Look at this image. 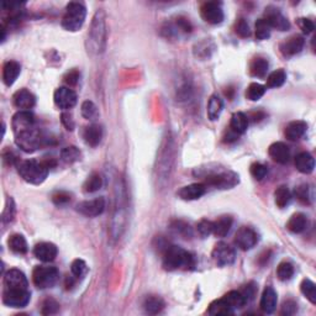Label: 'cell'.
I'll return each mask as SVG.
<instances>
[{
  "label": "cell",
  "mask_w": 316,
  "mask_h": 316,
  "mask_svg": "<svg viewBox=\"0 0 316 316\" xmlns=\"http://www.w3.org/2000/svg\"><path fill=\"white\" fill-rule=\"evenodd\" d=\"M21 71L20 65L15 61H9L5 63L4 68H3V80L8 87L13 86L15 80L17 79Z\"/></svg>",
  "instance_id": "28"
},
{
  "label": "cell",
  "mask_w": 316,
  "mask_h": 316,
  "mask_svg": "<svg viewBox=\"0 0 316 316\" xmlns=\"http://www.w3.org/2000/svg\"><path fill=\"white\" fill-rule=\"evenodd\" d=\"M176 26L179 31L184 32V34H189L192 32V24L189 23V20L184 19V17H178L176 21Z\"/></svg>",
  "instance_id": "59"
},
{
  "label": "cell",
  "mask_w": 316,
  "mask_h": 316,
  "mask_svg": "<svg viewBox=\"0 0 316 316\" xmlns=\"http://www.w3.org/2000/svg\"><path fill=\"white\" fill-rule=\"evenodd\" d=\"M4 289H29L28 278L19 269H9L4 276Z\"/></svg>",
  "instance_id": "18"
},
{
  "label": "cell",
  "mask_w": 316,
  "mask_h": 316,
  "mask_svg": "<svg viewBox=\"0 0 316 316\" xmlns=\"http://www.w3.org/2000/svg\"><path fill=\"white\" fill-rule=\"evenodd\" d=\"M61 121L67 130L72 131L74 129V121H73V117H72L71 114L63 113L61 115Z\"/></svg>",
  "instance_id": "63"
},
{
  "label": "cell",
  "mask_w": 316,
  "mask_h": 316,
  "mask_svg": "<svg viewBox=\"0 0 316 316\" xmlns=\"http://www.w3.org/2000/svg\"><path fill=\"white\" fill-rule=\"evenodd\" d=\"M103 185V178L98 173H93L88 177V179L84 183L83 188L86 193H94L101 188Z\"/></svg>",
  "instance_id": "45"
},
{
  "label": "cell",
  "mask_w": 316,
  "mask_h": 316,
  "mask_svg": "<svg viewBox=\"0 0 316 316\" xmlns=\"http://www.w3.org/2000/svg\"><path fill=\"white\" fill-rule=\"evenodd\" d=\"M222 298L226 300V302L228 303V305H230L234 310L241 309L242 306L246 305L245 298H243L242 294H241V291L231 290V291H228L227 294H225Z\"/></svg>",
  "instance_id": "40"
},
{
  "label": "cell",
  "mask_w": 316,
  "mask_h": 316,
  "mask_svg": "<svg viewBox=\"0 0 316 316\" xmlns=\"http://www.w3.org/2000/svg\"><path fill=\"white\" fill-rule=\"evenodd\" d=\"M107 15L103 9L96 10L87 37V51L92 56L101 55L107 46Z\"/></svg>",
  "instance_id": "3"
},
{
  "label": "cell",
  "mask_w": 316,
  "mask_h": 316,
  "mask_svg": "<svg viewBox=\"0 0 316 316\" xmlns=\"http://www.w3.org/2000/svg\"><path fill=\"white\" fill-rule=\"evenodd\" d=\"M268 173V168L267 165L262 163H254L251 165V174L255 179L262 180Z\"/></svg>",
  "instance_id": "54"
},
{
  "label": "cell",
  "mask_w": 316,
  "mask_h": 316,
  "mask_svg": "<svg viewBox=\"0 0 316 316\" xmlns=\"http://www.w3.org/2000/svg\"><path fill=\"white\" fill-rule=\"evenodd\" d=\"M205 184H203V183H194V184L183 186L178 192V195L180 199L183 200H197L205 194Z\"/></svg>",
  "instance_id": "22"
},
{
  "label": "cell",
  "mask_w": 316,
  "mask_h": 316,
  "mask_svg": "<svg viewBox=\"0 0 316 316\" xmlns=\"http://www.w3.org/2000/svg\"><path fill=\"white\" fill-rule=\"evenodd\" d=\"M50 167L44 161H36V159H28L17 163V172L25 182L30 184H42L48 176Z\"/></svg>",
  "instance_id": "6"
},
{
  "label": "cell",
  "mask_w": 316,
  "mask_h": 316,
  "mask_svg": "<svg viewBox=\"0 0 316 316\" xmlns=\"http://www.w3.org/2000/svg\"><path fill=\"white\" fill-rule=\"evenodd\" d=\"M198 233L201 237H207L213 234V221L206 220V219H203V220L199 221L198 224Z\"/></svg>",
  "instance_id": "55"
},
{
  "label": "cell",
  "mask_w": 316,
  "mask_h": 316,
  "mask_svg": "<svg viewBox=\"0 0 316 316\" xmlns=\"http://www.w3.org/2000/svg\"><path fill=\"white\" fill-rule=\"evenodd\" d=\"M275 200L277 206L281 207H285L287 205H289V203L291 201V193L285 185L279 186V188H277V191L275 192Z\"/></svg>",
  "instance_id": "39"
},
{
  "label": "cell",
  "mask_w": 316,
  "mask_h": 316,
  "mask_svg": "<svg viewBox=\"0 0 316 316\" xmlns=\"http://www.w3.org/2000/svg\"><path fill=\"white\" fill-rule=\"evenodd\" d=\"M11 126H13V130H14L15 135L34 128L35 126L34 114L30 113L29 110L19 111V113H16L14 115L13 121H11Z\"/></svg>",
  "instance_id": "17"
},
{
  "label": "cell",
  "mask_w": 316,
  "mask_h": 316,
  "mask_svg": "<svg viewBox=\"0 0 316 316\" xmlns=\"http://www.w3.org/2000/svg\"><path fill=\"white\" fill-rule=\"evenodd\" d=\"M3 157H4V161L7 162L8 164H14L15 163V156L13 155V152L11 151H8V152H4V155H3Z\"/></svg>",
  "instance_id": "64"
},
{
  "label": "cell",
  "mask_w": 316,
  "mask_h": 316,
  "mask_svg": "<svg viewBox=\"0 0 316 316\" xmlns=\"http://www.w3.org/2000/svg\"><path fill=\"white\" fill-rule=\"evenodd\" d=\"M87 16V9L82 3L72 2L66 8V13L63 15L62 26L67 31L76 32L83 26Z\"/></svg>",
  "instance_id": "7"
},
{
  "label": "cell",
  "mask_w": 316,
  "mask_h": 316,
  "mask_svg": "<svg viewBox=\"0 0 316 316\" xmlns=\"http://www.w3.org/2000/svg\"><path fill=\"white\" fill-rule=\"evenodd\" d=\"M57 252L58 249L56 245L51 242L37 243L34 248L35 257L42 262H52L57 257Z\"/></svg>",
  "instance_id": "20"
},
{
  "label": "cell",
  "mask_w": 316,
  "mask_h": 316,
  "mask_svg": "<svg viewBox=\"0 0 316 316\" xmlns=\"http://www.w3.org/2000/svg\"><path fill=\"white\" fill-rule=\"evenodd\" d=\"M264 15H266L264 20L269 24L270 29H277L279 30V31H287V30L290 28V24H289L288 19L282 14V11L279 10V9L273 7L267 8Z\"/></svg>",
  "instance_id": "16"
},
{
  "label": "cell",
  "mask_w": 316,
  "mask_h": 316,
  "mask_svg": "<svg viewBox=\"0 0 316 316\" xmlns=\"http://www.w3.org/2000/svg\"><path fill=\"white\" fill-rule=\"evenodd\" d=\"M300 290L310 303L316 304V285L314 282L310 279H304L300 285Z\"/></svg>",
  "instance_id": "42"
},
{
  "label": "cell",
  "mask_w": 316,
  "mask_h": 316,
  "mask_svg": "<svg viewBox=\"0 0 316 316\" xmlns=\"http://www.w3.org/2000/svg\"><path fill=\"white\" fill-rule=\"evenodd\" d=\"M294 194H296L297 199L303 204H310L311 199V194H310V188L308 184H300L294 189Z\"/></svg>",
  "instance_id": "51"
},
{
  "label": "cell",
  "mask_w": 316,
  "mask_h": 316,
  "mask_svg": "<svg viewBox=\"0 0 316 316\" xmlns=\"http://www.w3.org/2000/svg\"><path fill=\"white\" fill-rule=\"evenodd\" d=\"M222 109H224L222 99L219 95H212V98L209 99V103H207V116H209V119L212 121L218 120Z\"/></svg>",
  "instance_id": "34"
},
{
  "label": "cell",
  "mask_w": 316,
  "mask_h": 316,
  "mask_svg": "<svg viewBox=\"0 0 316 316\" xmlns=\"http://www.w3.org/2000/svg\"><path fill=\"white\" fill-rule=\"evenodd\" d=\"M214 51H215L214 42L205 38V40L200 41L199 44H197L194 46V56L200 59H207L213 55Z\"/></svg>",
  "instance_id": "32"
},
{
  "label": "cell",
  "mask_w": 316,
  "mask_h": 316,
  "mask_svg": "<svg viewBox=\"0 0 316 316\" xmlns=\"http://www.w3.org/2000/svg\"><path fill=\"white\" fill-rule=\"evenodd\" d=\"M78 79H79V72L76 71V69L68 72L65 76V82L67 83L68 86H76L78 83Z\"/></svg>",
  "instance_id": "62"
},
{
  "label": "cell",
  "mask_w": 316,
  "mask_h": 316,
  "mask_svg": "<svg viewBox=\"0 0 316 316\" xmlns=\"http://www.w3.org/2000/svg\"><path fill=\"white\" fill-rule=\"evenodd\" d=\"M236 34L241 36V37H248L251 35V30H249V26L247 24V21L245 19H240L236 23Z\"/></svg>",
  "instance_id": "57"
},
{
  "label": "cell",
  "mask_w": 316,
  "mask_h": 316,
  "mask_svg": "<svg viewBox=\"0 0 316 316\" xmlns=\"http://www.w3.org/2000/svg\"><path fill=\"white\" fill-rule=\"evenodd\" d=\"M268 61L266 58H261L257 57L255 58L251 63V67H249V72H251L252 76L255 77H264L266 76L267 71H268Z\"/></svg>",
  "instance_id": "38"
},
{
  "label": "cell",
  "mask_w": 316,
  "mask_h": 316,
  "mask_svg": "<svg viewBox=\"0 0 316 316\" xmlns=\"http://www.w3.org/2000/svg\"><path fill=\"white\" fill-rule=\"evenodd\" d=\"M143 308H144V311L149 312V314L156 315L163 310L164 302L162 298L156 297V296H150L144 299Z\"/></svg>",
  "instance_id": "35"
},
{
  "label": "cell",
  "mask_w": 316,
  "mask_h": 316,
  "mask_svg": "<svg viewBox=\"0 0 316 316\" xmlns=\"http://www.w3.org/2000/svg\"><path fill=\"white\" fill-rule=\"evenodd\" d=\"M201 17L204 21L212 25H218L221 24L224 20V10L220 3L216 2H207L204 3L203 7L200 9Z\"/></svg>",
  "instance_id": "12"
},
{
  "label": "cell",
  "mask_w": 316,
  "mask_h": 316,
  "mask_svg": "<svg viewBox=\"0 0 316 316\" xmlns=\"http://www.w3.org/2000/svg\"><path fill=\"white\" fill-rule=\"evenodd\" d=\"M203 170V173H198V176H201L205 179L207 185H212L218 189H231L236 186L240 183L239 174L233 172L230 170H222V168H200Z\"/></svg>",
  "instance_id": "5"
},
{
  "label": "cell",
  "mask_w": 316,
  "mask_h": 316,
  "mask_svg": "<svg viewBox=\"0 0 316 316\" xmlns=\"http://www.w3.org/2000/svg\"><path fill=\"white\" fill-rule=\"evenodd\" d=\"M29 289H4L3 293V302L5 305L11 308H25L30 302Z\"/></svg>",
  "instance_id": "10"
},
{
  "label": "cell",
  "mask_w": 316,
  "mask_h": 316,
  "mask_svg": "<svg viewBox=\"0 0 316 316\" xmlns=\"http://www.w3.org/2000/svg\"><path fill=\"white\" fill-rule=\"evenodd\" d=\"M176 161V143L171 132H167L162 140L155 163V180L159 189H163L172 177Z\"/></svg>",
  "instance_id": "2"
},
{
  "label": "cell",
  "mask_w": 316,
  "mask_h": 316,
  "mask_svg": "<svg viewBox=\"0 0 316 316\" xmlns=\"http://www.w3.org/2000/svg\"><path fill=\"white\" fill-rule=\"evenodd\" d=\"M61 158L63 162H66V163L72 164L80 159V151L76 146L65 147V149L61 151Z\"/></svg>",
  "instance_id": "43"
},
{
  "label": "cell",
  "mask_w": 316,
  "mask_h": 316,
  "mask_svg": "<svg viewBox=\"0 0 316 316\" xmlns=\"http://www.w3.org/2000/svg\"><path fill=\"white\" fill-rule=\"evenodd\" d=\"M15 213H16V209H15V203L11 198H9L7 201V205H5L4 212H3L2 215V220L3 224H9L14 220L15 218Z\"/></svg>",
  "instance_id": "52"
},
{
  "label": "cell",
  "mask_w": 316,
  "mask_h": 316,
  "mask_svg": "<svg viewBox=\"0 0 316 316\" xmlns=\"http://www.w3.org/2000/svg\"><path fill=\"white\" fill-rule=\"evenodd\" d=\"M195 266L194 256L179 246L170 245L163 251V267L167 270L193 269Z\"/></svg>",
  "instance_id": "4"
},
{
  "label": "cell",
  "mask_w": 316,
  "mask_h": 316,
  "mask_svg": "<svg viewBox=\"0 0 316 316\" xmlns=\"http://www.w3.org/2000/svg\"><path fill=\"white\" fill-rule=\"evenodd\" d=\"M304 45H305V41H304L303 36L294 35L283 42L281 45V51L283 55L287 57L296 56L298 53L302 52Z\"/></svg>",
  "instance_id": "19"
},
{
  "label": "cell",
  "mask_w": 316,
  "mask_h": 316,
  "mask_svg": "<svg viewBox=\"0 0 316 316\" xmlns=\"http://www.w3.org/2000/svg\"><path fill=\"white\" fill-rule=\"evenodd\" d=\"M306 130H308V125L306 122L300 121V120H297V121H291L289 122L285 128V137L290 141H298L300 140L304 135H305Z\"/></svg>",
  "instance_id": "25"
},
{
  "label": "cell",
  "mask_w": 316,
  "mask_h": 316,
  "mask_svg": "<svg viewBox=\"0 0 316 316\" xmlns=\"http://www.w3.org/2000/svg\"><path fill=\"white\" fill-rule=\"evenodd\" d=\"M299 26H300V29L303 30L304 34H306V35L311 34V32L314 31V29H315L314 23H312V21L310 19H300L299 20Z\"/></svg>",
  "instance_id": "61"
},
{
  "label": "cell",
  "mask_w": 316,
  "mask_h": 316,
  "mask_svg": "<svg viewBox=\"0 0 316 316\" xmlns=\"http://www.w3.org/2000/svg\"><path fill=\"white\" fill-rule=\"evenodd\" d=\"M80 109H82L83 117H86L87 120H94L99 115L98 108H96V105L90 100L84 101Z\"/></svg>",
  "instance_id": "49"
},
{
  "label": "cell",
  "mask_w": 316,
  "mask_h": 316,
  "mask_svg": "<svg viewBox=\"0 0 316 316\" xmlns=\"http://www.w3.org/2000/svg\"><path fill=\"white\" fill-rule=\"evenodd\" d=\"M9 247L14 254L17 255H25L28 252V242H26L25 237L23 235L15 234L8 241Z\"/></svg>",
  "instance_id": "36"
},
{
  "label": "cell",
  "mask_w": 316,
  "mask_h": 316,
  "mask_svg": "<svg viewBox=\"0 0 316 316\" xmlns=\"http://www.w3.org/2000/svg\"><path fill=\"white\" fill-rule=\"evenodd\" d=\"M71 272L74 278L80 279L88 272V266L83 260H74L71 264Z\"/></svg>",
  "instance_id": "48"
},
{
  "label": "cell",
  "mask_w": 316,
  "mask_h": 316,
  "mask_svg": "<svg viewBox=\"0 0 316 316\" xmlns=\"http://www.w3.org/2000/svg\"><path fill=\"white\" fill-rule=\"evenodd\" d=\"M58 269L56 267L37 266L32 272L34 284L40 289H47L53 287L58 281Z\"/></svg>",
  "instance_id": "9"
},
{
  "label": "cell",
  "mask_w": 316,
  "mask_h": 316,
  "mask_svg": "<svg viewBox=\"0 0 316 316\" xmlns=\"http://www.w3.org/2000/svg\"><path fill=\"white\" fill-rule=\"evenodd\" d=\"M294 276V267L293 264L289 263V262H282L281 264L277 268V277L281 279L282 282H287L289 279H291V277Z\"/></svg>",
  "instance_id": "47"
},
{
  "label": "cell",
  "mask_w": 316,
  "mask_h": 316,
  "mask_svg": "<svg viewBox=\"0 0 316 316\" xmlns=\"http://www.w3.org/2000/svg\"><path fill=\"white\" fill-rule=\"evenodd\" d=\"M285 79H287V74H285L284 69H277V71L272 72L268 76L267 87H269V88H279V87H282L285 83Z\"/></svg>",
  "instance_id": "41"
},
{
  "label": "cell",
  "mask_w": 316,
  "mask_h": 316,
  "mask_svg": "<svg viewBox=\"0 0 316 316\" xmlns=\"http://www.w3.org/2000/svg\"><path fill=\"white\" fill-rule=\"evenodd\" d=\"M45 137L42 132L37 128H31L29 130L20 132V134L15 135V142L17 147H20L24 152L32 153L36 150H38L44 143Z\"/></svg>",
  "instance_id": "8"
},
{
  "label": "cell",
  "mask_w": 316,
  "mask_h": 316,
  "mask_svg": "<svg viewBox=\"0 0 316 316\" xmlns=\"http://www.w3.org/2000/svg\"><path fill=\"white\" fill-rule=\"evenodd\" d=\"M207 312H209L210 315H231L234 314L235 310L231 308L230 305H228V303L226 300L224 299V298H221V299L215 300V302H213L209 305V310H207Z\"/></svg>",
  "instance_id": "33"
},
{
  "label": "cell",
  "mask_w": 316,
  "mask_h": 316,
  "mask_svg": "<svg viewBox=\"0 0 316 316\" xmlns=\"http://www.w3.org/2000/svg\"><path fill=\"white\" fill-rule=\"evenodd\" d=\"M52 201L57 206H65L71 201V194L67 192H56L52 195Z\"/></svg>",
  "instance_id": "56"
},
{
  "label": "cell",
  "mask_w": 316,
  "mask_h": 316,
  "mask_svg": "<svg viewBox=\"0 0 316 316\" xmlns=\"http://www.w3.org/2000/svg\"><path fill=\"white\" fill-rule=\"evenodd\" d=\"M296 167L300 173L310 174L315 168V159L309 152H302L296 157Z\"/></svg>",
  "instance_id": "26"
},
{
  "label": "cell",
  "mask_w": 316,
  "mask_h": 316,
  "mask_svg": "<svg viewBox=\"0 0 316 316\" xmlns=\"http://www.w3.org/2000/svg\"><path fill=\"white\" fill-rule=\"evenodd\" d=\"M235 243L237 245V247L243 249V251H248V249L254 248L258 243V235L254 228L243 226L236 233Z\"/></svg>",
  "instance_id": "13"
},
{
  "label": "cell",
  "mask_w": 316,
  "mask_h": 316,
  "mask_svg": "<svg viewBox=\"0 0 316 316\" xmlns=\"http://www.w3.org/2000/svg\"><path fill=\"white\" fill-rule=\"evenodd\" d=\"M308 227V218L302 213L294 214L287 222V228L293 234H302Z\"/></svg>",
  "instance_id": "30"
},
{
  "label": "cell",
  "mask_w": 316,
  "mask_h": 316,
  "mask_svg": "<svg viewBox=\"0 0 316 316\" xmlns=\"http://www.w3.org/2000/svg\"><path fill=\"white\" fill-rule=\"evenodd\" d=\"M297 310H298L297 303H294L293 300H288V302H285L284 304H283L281 314L284 316H291L296 314Z\"/></svg>",
  "instance_id": "58"
},
{
  "label": "cell",
  "mask_w": 316,
  "mask_h": 316,
  "mask_svg": "<svg viewBox=\"0 0 316 316\" xmlns=\"http://www.w3.org/2000/svg\"><path fill=\"white\" fill-rule=\"evenodd\" d=\"M248 117L243 113H235L231 117L230 129L236 135H242L247 131Z\"/></svg>",
  "instance_id": "31"
},
{
  "label": "cell",
  "mask_w": 316,
  "mask_h": 316,
  "mask_svg": "<svg viewBox=\"0 0 316 316\" xmlns=\"http://www.w3.org/2000/svg\"><path fill=\"white\" fill-rule=\"evenodd\" d=\"M270 26L269 24L267 23L264 19H260L257 20V23H256L255 26V32H256V37L258 38V40L263 41L267 40V38L270 36Z\"/></svg>",
  "instance_id": "46"
},
{
  "label": "cell",
  "mask_w": 316,
  "mask_h": 316,
  "mask_svg": "<svg viewBox=\"0 0 316 316\" xmlns=\"http://www.w3.org/2000/svg\"><path fill=\"white\" fill-rule=\"evenodd\" d=\"M268 153L273 161H276L277 163H281V164L288 163L289 158H290V151H289V147L283 142H275L270 144Z\"/></svg>",
  "instance_id": "23"
},
{
  "label": "cell",
  "mask_w": 316,
  "mask_h": 316,
  "mask_svg": "<svg viewBox=\"0 0 316 316\" xmlns=\"http://www.w3.org/2000/svg\"><path fill=\"white\" fill-rule=\"evenodd\" d=\"M213 258L219 267H226L236 260V252L227 243L219 242L213 249Z\"/></svg>",
  "instance_id": "11"
},
{
  "label": "cell",
  "mask_w": 316,
  "mask_h": 316,
  "mask_svg": "<svg viewBox=\"0 0 316 316\" xmlns=\"http://www.w3.org/2000/svg\"><path fill=\"white\" fill-rule=\"evenodd\" d=\"M191 96H192V87L189 82L184 80V82L178 87V89H177V98H178L179 100L188 101L189 99H191Z\"/></svg>",
  "instance_id": "53"
},
{
  "label": "cell",
  "mask_w": 316,
  "mask_h": 316,
  "mask_svg": "<svg viewBox=\"0 0 316 316\" xmlns=\"http://www.w3.org/2000/svg\"><path fill=\"white\" fill-rule=\"evenodd\" d=\"M77 212L87 218H95L101 215L105 210V199L103 197L95 198L93 200L82 201L77 205Z\"/></svg>",
  "instance_id": "14"
},
{
  "label": "cell",
  "mask_w": 316,
  "mask_h": 316,
  "mask_svg": "<svg viewBox=\"0 0 316 316\" xmlns=\"http://www.w3.org/2000/svg\"><path fill=\"white\" fill-rule=\"evenodd\" d=\"M241 294H242L243 298H245V302L247 304L249 300H252L255 298L256 294V285L254 283H251V284L246 285V288L243 289V291H241Z\"/></svg>",
  "instance_id": "60"
},
{
  "label": "cell",
  "mask_w": 316,
  "mask_h": 316,
  "mask_svg": "<svg viewBox=\"0 0 316 316\" xmlns=\"http://www.w3.org/2000/svg\"><path fill=\"white\" fill-rule=\"evenodd\" d=\"M129 219L128 193L124 179L117 177L114 184V203L110 221V237L113 242H116L122 237Z\"/></svg>",
  "instance_id": "1"
},
{
  "label": "cell",
  "mask_w": 316,
  "mask_h": 316,
  "mask_svg": "<svg viewBox=\"0 0 316 316\" xmlns=\"http://www.w3.org/2000/svg\"><path fill=\"white\" fill-rule=\"evenodd\" d=\"M53 99H55V104L57 107L63 110L71 109L77 104L76 92L69 87H59L58 89H56Z\"/></svg>",
  "instance_id": "15"
},
{
  "label": "cell",
  "mask_w": 316,
  "mask_h": 316,
  "mask_svg": "<svg viewBox=\"0 0 316 316\" xmlns=\"http://www.w3.org/2000/svg\"><path fill=\"white\" fill-rule=\"evenodd\" d=\"M59 311V304L56 302L52 298H47L46 300H44L41 306V312L42 315H55Z\"/></svg>",
  "instance_id": "50"
},
{
  "label": "cell",
  "mask_w": 316,
  "mask_h": 316,
  "mask_svg": "<svg viewBox=\"0 0 316 316\" xmlns=\"http://www.w3.org/2000/svg\"><path fill=\"white\" fill-rule=\"evenodd\" d=\"M277 303H278V296H277L276 290L272 287H267L261 297L260 306L262 311L264 314H272L277 308Z\"/></svg>",
  "instance_id": "21"
},
{
  "label": "cell",
  "mask_w": 316,
  "mask_h": 316,
  "mask_svg": "<svg viewBox=\"0 0 316 316\" xmlns=\"http://www.w3.org/2000/svg\"><path fill=\"white\" fill-rule=\"evenodd\" d=\"M266 93V87L260 83H251L246 90V98L251 101L260 100L262 96Z\"/></svg>",
  "instance_id": "44"
},
{
  "label": "cell",
  "mask_w": 316,
  "mask_h": 316,
  "mask_svg": "<svg viewBox=\"0 0 316 316\" xmlns=\"http://www.w3.org/2000/svg\"><path fill=\"white\" fill-rule=\"evenodd\" d=\"M83 137L84 141H86L87 144H89V146H98V144L101 142V138H103V129H101V126L96 124L89 125L88 128H86V130H84Z\"/></svg>",
  "instance_id": "27"
},
{
  "label": "cell",
  "mask_w": 316,
  "mask_h": 316,
  "mask_svg": "<svg viewBox=\"0 0 316 316\" xmlns=\"http://www.w3.org/2000/svg\"><path fill=\"white\" fill-rule=\"evenodd\" d=\"M171 230H172L176 235H178V236L182 237V239L188 240L193 237V230H192L191 225L186 224V222L183 220L172 221V224H171Z\"/></svg>",
  "instance_id": "37"
},
{
  "label": "cell",
  "mask_w": 316,
  "mask_h": 316,
  "mask_svg": "<svg viewBox=\"0 0 316 316\" xmlns=\"http://www.w3.org/2000/svg\"><path fill=\"white\" fill-rule=\"evenodd\" d=\"M14 104L15 107L19 108V109L28 110L35 107L36 104V98L31 92H29L28 89H20L17 90L14 94Z\"/></svg>",
  "instance_id": "24"
},
{
  "label": "cell",
  "mask_w": 316,
  "mask_h": 316,
  "mask_svg": "<svg viewBox=\"0 0 316 316\" xmlns=\"http://www.w3.org/2000/svg\"><path fill=\"white\" fill-rule=\"evenodd\" d=\"M233 224L231 216H221L216 221H213V234L218 237H225L231 231Z\"/></svg>",
  "instance_id": "29"
}]
</instances>
